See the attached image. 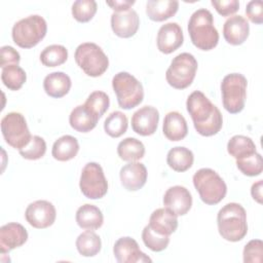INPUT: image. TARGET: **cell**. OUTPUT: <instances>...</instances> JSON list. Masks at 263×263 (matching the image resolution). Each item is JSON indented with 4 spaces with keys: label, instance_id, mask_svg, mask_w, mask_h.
Segmentation results:
<instances>
[{
    "label": "cell",
    "instance_id": "obj_42",
    "mask_svg": "<svg viewBox=\"0 0 263 263\" xmlns=\"http://www.w3.org/2000/svg\"><path fill=\"white\" fill-rule=\"evenodd\" d=\"M217 12L222 16H228L235 13L239 8V2L237 0H221L211 1Z\"/></svg>",
    "mask_w": 263,
    "mask_h": 263
},
{
    "label": "cell",
    "instance_id": "obj_27",
    "mask_svg": "<svg viewBox=\"0 0 263 263\" xmlns=\"http://www.w3.org/2000/svg\"><path fill=\"white\" fill-rule=\"evenodd\" d=\"M79 151V143L77 139L70 135L59 138L52 145L51 154L59 161H68L73 159Z\"/></svg>",
    "mask_w": 263,
    "mask_h": 263
},
{
    "label": "cell",
    "instance_id": "obj_34",
    "mask_svg": "<svg viewBox=\"0 0 263 263\" xmlns=\"http://www.w3.org/2000/svg\"><path fill=\"white\" fill-rule=\"evenodd\" d=\"M127 117L121 111L112 112L104 122L105 133L112 138L121 137L127 130Z\"/></svg>",
    "mask_w": 263,
    "mask_h": 263
},
{
    "label": "cell",
    "instance_id": "obj_39",
    "mask_svg": "<svg viewBox=\"0 0 263 263\" xmlns=\"http://www.w3.org/2000/svg\"><path fill=\"white\" fill-rule=\"evenodd\" d=\"M84 105L99 118H101L108 110L110 105L109 96L101 90L92 91L86 99Z\"/></svg>",
    "mask_w": 263,
    "mask_h": 263
},
{
    "label": "cell",
    "instance_id": "obj_28",
    "mask_svg": "<svg viewBox=\"0 0 263 263\" xmlns=\"http://www.w3.org/2000/svg\"><path fill=\"white\" fill-rule=\"evenodd\" d=\"M194 161V155L191 150L186 147H174L166 156L167 165L175 172L183 173L189 170Z\"/></svg>",
    "mask_w": 263,
    "mask_h": 263
},
{
    "label": "cell",
    "instance_id": "obj_37",
    "mask_svg": "<svg viewBox=\"0 0 263 263\" xmlns=\"http://www.w3.org/2000/svg\"><path fill=\"white\" fill-rule=\"evenodd\" d=\"M22 157L29 160H37L44 156L46 152V143L43 138L39 136H32L30 142L18 150Z\"/></svg>",
    "mask_w": 263,
    "mask_h": 263
},
{
    "label": "cell",
    "instance_id": "obj_12",
    "mask_svg": "<svg viewBox=\"0 0 263 263\" xmlns=\"http://www.w3.org/2000/svg\"><path fill=\"white\" fill-rule=\"evenodd\" d=\"M57 217L54 205L47 200H36L30 203L25 212L27 222L34 228L44 229L51 226Z\"/></svg>",
    "mask_w": 263,
    "mask_h": 263
},
{
    "label": "cell",
    "instance_id": "obj_17",
    "mask_svg": "<svg viewBox=\"0 0 263 263\" xmlns=\"http://www.w3.org/2000/svg\"><path fill=\"white\" fill-rule=\"evenodd\" d=\"M28 240L27 229L20 223H7L0 228L1 254L9 253L15 248L22 247Z\"/></svg>",
    "mask_w": 263,
    "mask_h": 263
},
{
    "label": "cell",
    "instance_id": "obj_20",
    "mask_svg": "<svg viewBox=\"0 0 263 263\" xmlns=\"http://www.w3.org/2000/svg\"><path fill=\"white\" fill-rule=\"evenodd\" d=\"M250 25L241 15L228 17L223 25L224 39L231 45H240L249 37Z\"/></svg>",
    "mask_w": 263,
    "mask_h": 263
},
{
    "label": "cell",
    "instance_id": "obj_44",
    "mask_svg": "<svg viewBox=\"0 0 263 263\" xmlns=\"http://www.w3.org/2000/svg\"><path fill=\"white\" fill-rule=\"evenodd\" d=\"M107 5H109L114 12H121L130 9V7L135 4L134 0H114V1H106Z\"/></svg>",
    "mask_w": 263,
    "mask_h": 263
},
{
    "label": "cell",
    "instance_id": "obj_29",
    "mask_svg": "<svg viewBox=\"0 0 263 263\" xmlns=\"http://www.w3.org/2000/svg\"><path fill=\"white\" fill-rule=\"evenodd\" d=\"M117 154L120 159L124 161H137L144 157L145 146L136 138H125L119 142L117 146Z\"/></svg>",
    "mask_w": 263,
    "mask_h": 263
},
{
    "label": "cell",
    "instance_id": "obj_45",
    "mask_svg": "<svg viewBox=\"0 0 263 263\" xmlns=\"http://www.w3.org/2000/svg\"><path fill=\"white\" fill-rule=\"evenodd\" d=\"M262 186H263V182H262V180H259L258 182L254 183L251 188L252 197L258 203H262Z\"/></svg>",
    "mask_w": 263,
    "mask_h": 263
},
{
    "label": "cell",
    "instance_id": "obj_38",
    "mask_svg": "<svg viewBox=\"0 0 263 263\" xmlns=\"http://www.w3.org/2000/svg\"><path fill=\"white\" fill-rule=\"evenodd\" d=\"M142 239L144 245L153 252H161L165 250L170 243V236L160 235L154 232L149 225L145 226L142 232Z\"/></svg>",
    "mask_w": 263,
    "mask_h": 263
},
{
    "label": "cell",
    "instance_id": "obj_43",
    "mask_svg": "<svg viewBox=\"0 0 263 263\" xmlns=\"http://www.w3.org/2000/svg\"><path fill=\"white\" fill-rule=\"evenodd\" d=\"M246 14L249 20L257 25L263 23V2L260 0L250 1L246 7Z\"/></svg>",
    "mask_w": 263,
    "mask_h": 263
},
{
    "label": "cell",
    "instance_id": "obj_3",
    "mask_svg": "<svg viewBox=\"0 0 263 263\" xmlns=\"http://www.w3.org/2000/svg\"><path fill=\"white\" fill-rule=\"evenodd\" d=\"M218 230L222 238L236 242L248 233L247 213L243 206L237 202L225 204L217 215Z\"/></svg>",
    "mask_w": 263,
    "mask_h": 263
},
{
    "label": "cell",
    "instance_id": "obj_32",
    "mask_svg": "<svg viewBox=\"0 0 263 263\" xmlns=\"http://www.w3.org/2000/svg\"><path fill=\"white\" fill-rule=\"evenodd\" d=\"M1 80L10 90H18L27 80V74L18 65H9L2 68Z\"/></svg>",
    "mask_w": 263,
    "mask_h": 263
},
{
    "label": "cell",
    "instance_id": "obj_23",
    "mask_svg": "<svg viewBox=\"0 0 263 263\" xmlns=\"http://www.w3.org/2000/svg\"><path fill=\"white\" fill-rule=\"evenodd\" d=\"M99 119L85 105H78L71 111L69 123L76 132L88 133L96 127Z\"/></svg>",
    "mask_w": 263,
    "mask_h": 263
},
{
    "label": "cell",
    "instance_id": "obj_11",
    "mask_svg": "<svg viewBox=\"0 0 263 263\" xmlns=\"http://www.w3.org/2000/svg\"><path fill=\"white\" fill-rule=\"evenodd\" d=\"M82 194L89 199H100L107 194L108 182L102 166L97 162H88L82 168L79 181Z\"/></svg>",
    "mask_w": 263,
    "mask_h": 263
},
{
    "label": "cell",
    "instance_id": "obj_18",
    "mask_svg": "<svg viewBox=\"0 0 263 263\" xmlns=\"http://www.w3.org/2000/svg\"><path fill=\"white\" fill-rule=\"evenodd\" d=\"M140 26V18L134 9L121 12H113L111 15V28L114 34L120 38L134 36Z\"/></svg>",
    "mask_w": 263,
    "mask_h": 263
},
{
    "label": "cell",
    "instance_id": "obj_16",
    "mask_svg": "<svg viewBox=\"0 0 263 263\" xmlns=\"http://www.w3.org/2000/svg\"><path fill=\"white\" fill-rule=\"evenodd\" d=\"M184 41L183 31L177 23H166L162 25L157 33V48L164 54H170L177 50Z\"/></svg>",
    "mask_w": 263,
    "mask_h": 263
},
{
    "label": "cell",
    "instance_id": "obj_40",
    "mask_svg": "<svg viewBox=\"0 0 263 263\" xmlns=\"http://www.w3.org/2000/svg\"><path fill=\"white\" fill-rule=\"evenodd\" d=\"M245 263H262L263 261V242L261 239H252L243 248Z\"/></svg>",
    "mask_w": 263,
    "mask_h": 263
},
{
    "label": "cell",
    "instance_id": "obj_31",
    "mask_svg": "<svg viewBox=\"0 0 263 263\" xmlns=\"http://www.w3.org/2000/svg\"><path fill=\"white\" fill-rule=\"evenodd\" d=\"M75 243L78 253L83 257H93L102 248L100 236L92 230H86L79 234Z\"/></svg>",
    "mask_w": 263,
    "mask_h": 263
},
{
    "label": "cell",
    "instance_id": "obj_7",
    "mask_svg": "<svg viewBox=\"0 0 263 263\" xmlns=\"http://www.w3.org/2000/svg\"><path fill=\"white\" fill-rule=\"evenodd\" d=\"M79 68L90 77L103 75L109 67V59L103 49L96 43L84 42L77 46L74 53Z\"/></svg>",
    "mask_w": 263,
    "mask_h": 263
},
{
    "label": "cell",
    "instance_id": "obj_41",
    "mask_svg": "<svg viewBox=\"0 0 263 263\" xmlns=\"http://www.w3.org/2000/svg\"><path fill=\"white\" fill-rule=\"evenodd\" d=\"M21 61L20 53L9 45H4L0 48V67L4 68L9 65H18Z\"/></svg>",
    "mask_w": 263,
    "mask_h": 263
},
{
    "label": "cell",
    "instance_id": "obj_15",
    "mask_svg": "<svg viewBox=\"0 0 263 263\" xmlns=\"http://www.w3.org/2000/svg\"><path fill=\"white\" fill-rule=\"evenodd\" d=\"M158 121V110L152 106H144L133 114L132 128L136 134L140 136H151L156 132Z\"/></svg>",
    "mask_w": 263,
    "mask_h": 263
},
{
    "label": "cell",
    "instance_id": "obj_35",
    "mask_svg": "<svg viewBox=\"0 0 263 263\" xmlns=\"http://www.w3.org/2000/svg\"><path fill=\"white\" fill-rule=\"evenodd\" d=\"M98 9L95 0H77L72 5V15L79 23L89 22Z\"/></svg>",
    "mask_w": 263,
    "mask_h": 263
},
{
    "label": "cell",
    "instance_id": "obj_25",
    "mask_svg": "<svg viewBox=\"0 0 263 263\" xmlns=\"http://www.w3.org/2000/svg\"><path fill=\"white\" fill-rule=\"evenodd\" d=\"M178 8L177 0H149L146 3V14L153 22H163L175 15Z\"/></svg>",
    "mask_w": 263,
    "mask_h": 263
},
{
    "label": "cell",
    "instance_id": "obj_30",
    "mask_svg": "<svg viewBox=\"0 0 263 263\" xmlns=\"http://www.w3.org/2000/svg\"><path fill=\"white\" fill-rule=\"evenodd\" d=\"M227 151L235 159L248 157L257 152L253 140L242 135H235L228 141Z\"/></svg>",
    "mask_w": 263,
    "mask_h": 263
},
{
    "label": "cell",
    "instance_id": "obj_14",
    "mask_svg": "<svg viewBox=\"0 0 263 263\" xmlns=\"http://www.w3.org/2000/svg\"><path fill=\"white\" fill-rule=\"evenodd\" d=\"M163 205L177 216H184L192 206V195L184 186L170 187L163 195Z\"/></svg>",
    "mask_w": 263,
    "mask_h": 263
},
{
    "label": "cell",
    "instance_id": "obj_19",
    "mask_svg": "<svg viewBox=\"0 0 263 263\" xmlns=\"http://www.w3.org/2000/svg\"><path fill=\"white\" fill-rule=\"evenodd\" d=\"M147 175L146 166L137 161L123 165L119 172L121 185L128 191H137L141 189L146 184Z\"/></svg>",
    "mask_w": 263,
    "mask_h": 263
},
{
    "label": "cell",
    "instance_id": "obj_6",
    "mask_svg": "<svg viewBox=\"0 0 263 263\" xmlns=\"http://www.w3.org/2000/svg\"><path fill=\"white\" fill-rule=\"evenodd\" d=\"M112 87L120 108L129 110L143 102L144 89L142 83L127 72H119L112 79Z\"/></svg>",
    "mask_w": 263,
    "mask_h": 263
},
{
    "label": "cell",
    "instance_id": "obj_9",
    "mask_svg": "<svg viewBox=\"0 0 263 263\" xmlns=\"http://www.w3.org/2000/svg\"><path fill=\"white\" fill-rule=\"evenodd\" d=\"M197 66V61L193 54L182 52L173 59L166 70L165 79L174 88L184 89L193 82Z\"/></svg>",
    "mask_w": 263,
    "mask_h": 263
},
{
    "label": "cell",
    "instance_id": "obj_33",
    "mask_svg": "<svg viewBox=\"0 0 263 263\" xmlns=\"http://www.w3.org/2000/svg\"><path fill=\"white\" fill-rule=\"evenodd\" d=\"M68 59V50L64 45L51 44L46 46L40 53V61L45 67H58Z\"/></svg>",
    "mask_w": 263,
    "mask_h": 263
},
{
    "label": "cell",
    "instance_id": "obj_26",
    "mask_svg": "<svg viewBox=\"0 0 263 263\" xmlns=\"http://www.w3.org/2000/svg\"><path fill=\"white\" fill-rule=\"evenodd\" d=\"M75 218L78 226L85 230L99 229L104 223L102 211L98 206L89 203H85L78 208Z\"/></svg>",
    "mask_w": 263,
    "mask_h": 263
},
{
    "label": "cell",
    "instance_id": "obj_13",
    "mask_svg": "<svg viewBox=\"0 0 263 263\" xmlns=\"http://www.w3.org/2000/svg\"><path fill=\"white\" fill-rule=\"evenodd\" d=\"M113 254L119 263L152 262V260L140 250L138 242L129 236L120 237L116 240L113 247Z\"/></svg>",
    "mask_w": 263,
    "mask_h": 263
},
{
    "label": "cell",
    "instance_id": "obj_21",
    "mask_svg": "<svg viewBox=\"0 0 263 263\" xmlns=\"http://www.w3.org/2000/svg\"><path fill=\"white\" fill-rule=\"evenodd\" d=\"M178 216L166 208H160L151 214L149 227L160 235L170 236L178 228Z\"/></svg>",
    "mask_w": 263,
    "mask_h": 263
},
{
    "label": "cell",
    "instance_id": "obj_5",
    "mask_svg": "<svg viewBox=\"0 0 263 263\" xmlns=\"http://www.w3.org/2000/svg\"><path fill=\"white\" fill-rule=\"evenodd\" d=\"M47 24L38 14L29 15L16 22L11 31L13 42L22 48L36 46L46 35Z\"/></svg>",
    "mask_w": 263,
    "mask_h": 263
},
{
    "label": "cell",
    "instance_id": "obj_24",
    "mask_svg": "<svg viewBox=\"0 0 263 263\" xmlns=\"http://www.w3.org/2000/svg\"><path fill=\"white\" fill-rule=\"evenodd\" d=\"M72 82L71 78L64 72H52L45 76L43 80V88L45 92L55 99H60L65 97L70 88Z\"/></svg>",
    "mask_w": 263,
    "mask_h": 263
},
{
    "label": "cell",
    "instance_id": "obj_4",
    "mask_svg": "<svg viewBox=\"0 0 263 263\" xmlns=\"http://www.w3.org/2000/svg\"><path fill=\"white\" fill-rule=\"evenodd\" d=\"M193 185L205 204L219 203L227 193V186L224 180L212 168L203 167L198 170L192 178Z\"/></svg>",
    "mask_w": 263,
    "mask_h": 263
},
{
    "label": "cell",
    "instance_id": "obj_10",
    "mask_svg": "<svg viewBox=\"0 0 263 263\" xmlns=\"http://www.w3.org/2000/svg\"><path fill=\"white\" fill-rule=\"evenodd\" d=\"M1 132L5 142L17 150L24 148L32 138L24 115L18 112H9L1 119Z\"/></svg>",
    "mask_w": 263,
    "mask_h": 263
},
{
    "label": "cell",
    "instance_id": "obj_22",
    "mask_svg": "<svg viewBox=\"0 0 263 263\" xmlns=\"http://www.w3.org/2000/svg\"><path fill=\"white\" fill-rule=\"evenodd\" d=\"M162 132L170 141L177 142L183 140L188 134V125L184 116L177 112H168L163 119Z\"/></svg>",
    "mask_w": 263,
    "mask_h": 263
},
{
    "label": "cell",
    "instance_id": "obj_8",
    "mask_svg": "<svg viewBox=\"0 0 263 263\" xmlns=\"http://www.w3.org/2000/svg\"><path fill=\"white\" fill-rule=\"evenodd\" d=\"M248 80L240 73H230L221 82L222 103L224 109L236 114L242 111L247 99Z\"/></svg>",
    "mask_w": 263,
    "mask_h": 263
},
{
    "label": "cell",
    "instance_id": "obj_2",
    "mask_svg": "<svg viewBox=\"0 0 263 263\" xmlns=\"http://www.w3.org/2000/svg\"><path fill=\"white\" fill-rule=\"evenodd\" d=\"M188 32L191 42L200 50H212L219 42V33L214 26V17L210 10H195L188 22Z\"/></svg>",
    "mask_w": 263,
    "mask_h": 263
},
{
    "label": "cell",
    "instance_id": "obj_36",
    "mask_svg": "<svg viewBox=\"0 0 263 263\" xmlns=\"http://www.w3.org/2000/svg\"><path fill=\"white\" fill-rule=\"evenodd\" d=\"M236 166L246 176H259L263 171L262 156L256 152L248 157L236 159Z\"/></svg>",
    "mask_w": 263,
    "mask_h": 263
},
{
    "label": "cell",
    "instance_id": "obj_1",
    "mask_svg": "<svg viewBox=\"0 0 263 263\" xmlns=\"http://www.w3.org/2000/svg\"><path fill=\"white\" fill-rule=\"evenodd\" d=\"M186 107L192 118L195 130L203 136L211 137L220 132L223 125V117L220 110L208 99V97L195 90L189 95Z\"/></svg>",
    "mask_w": 263,
    "mask_h": 263
}]
</instances>
